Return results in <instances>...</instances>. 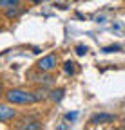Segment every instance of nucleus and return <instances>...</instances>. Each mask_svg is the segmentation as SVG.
<instances>
[{"label":"nucleus","instance_id":"1","mask_svg":"<svg viewBox=\"0 0 125 130\" xmlns=\"http://www.w3.org/2000/svg\"><path fill=\"white\" fill-rule=\"evenodd\" d=\"M4 96H6V101L9 105H33V103L38 101L35 92L24 90V89H11Z\"/></svg>","mask_w":125,"mask_h":130},{"label":"nucleus","instance_id":"14","mask_svg":"<svg viewBox=\"0 0 125 130\" xmlns=\"http://www.w3.org/2000/svg\"><path fill=\"white\" fill-rule=\"evenodd\" d=\"M29 2H33V4H38V2H42V0H29Z\"/></svg>","mask_w":125,"mask_h":130},{"label":"nucleus","instance_id":"7","mask_svg":"<svg viewBox=\"0 0 125 130\" xmlns=\"http://www.w3.org/2000/svg\"><path fill=\"white\" fill-rule=\"evenodd\" d=\"M18 14H20V6H15V7L6 9V16H7V18H17Z\"/></svg>","mask_w":125,"mask_h":130},{"label":"nucleus","instance_id":"11","mask_svg":"<svg viewBox=\"0 0 125 130\" xmlns=\"http://www.w3.org/2000/svg\"><path fill=\"white\" fill-rule=\"evenodd\" d=\"M87 51H89V49H87L85 45H76V54H78V56H85Z\"/></svg>","mask_w":125,"mask_h":130},{"label":"nucleus","instance_id":"4","mask_svg":"<svg viewBox=\"0 0 125 130\" xmlns=\"http://www.w3.org/2000/svg\"><path fill=\"white\" fill-rule=\"evenodd\" d=\"M13 118H17V110L11 108L9 105H0V123L2 121H11Z\"/></svg>","mask_w":125,"mask_h":130},{"label":"nucleus","instance_id":"5","mask_svg":"<svg viewBox=\"0 0 125 130\" xmlns=\"http://www.w3.org/2000/svg\"><path fill=\"white\" fill-rule=\"evenodd\" d=\"M22 0H0V9H9V7H15V6H20Z\"/></svg>","mask_w":125,"mask_h":130},{"label":"nucleus","instance_id":"2","mask_svg":"<svg viewBox=\"0 0 125 130\" xmlns=\"http://www.w3.org/2000/svg\"><path fill=\"white\" fill-rule=\"evenodd\" d=\"M56 65H58V56L56 54H47V56H44L36 61V69L40 72H51L56 69Z\"/></svg>","mask_w":125,"mask_h":130},{"label":"nucleus","instance_id":"8","mask_svg":"<svg viewBox=\"0 0 125 130\" xmlns=\"http://www.w3.org/2000/svg\"><path fill=\"white\" fill-rule=\"evenodd\" d=\"M20 128H25V130H38V128H42V123H40V121H33V123L22 125Z\"/></svg>","mask_w":125,"mask_h":130},{"label":"nucleus","instance_id":"12","mask_svg":"<svg viewBox=\"0 0 125 130\" xmlns=\"http://www.w3.org/2000/svg\"><path fill=\"white\" fill-rule=\"evenodd\" d=\"M76 118H78V112H67L65 114V121H76Z\"/></svg>","mask_w":125,"mask_h":130},{"label":"nucleus","instance_id":"10","mask_svg":"<svg viewBox=\"0 0 125 130\" xmlns=\"http://www.w3.org/2000/svg\"><path fill=\"white\" fill-rule=\"evenodd\" d=\"M121 47L120 45H109V47H103V53H120Z\"/></svg>","mask_w":125,"mask_h":130},{"label":"nucleus","instance_id":"6","mask_svg":"<svg viewBox=\"0 0 125 130\" xmlns=\"http://www.w3.org/2000/svg\"><path fill=\"white\" fill-rule=\"evenodd\" d=\"M64 72H65L67 76H73V74L76 72V63L71 61V60H67V61L64 63Z\"/></svg>","mask_w":125,"mask_h":130},{"label":"nucleus","instance_id":"3","mask_svg":"<svg viewBox=\"0 0 125 130\" xmlns=\"http://www.w3.org/2000/svg\"><path fill=\"white\" fill-rule=\"evenodd\" d=\"M116 121V116H113V114H105V112H100V114H94L89 123L91 125H107V123H114Z\"/></svg>","mask_w":125,"mask_h":130},{"label":"nucleus","instance_id":"9","mask_svg":"<svg viewBox=\"0 0 125 130\" xmlns=\"http://www.w3.org/2000/svg\"><path fill=\"white\" fill-rule=\"evenodd\" d=\"M64 98V89H58V90H53L51 92V100L53 101H60Z\"/></svg>","mask_w":125,"mask_h":130},{"label":"nucleus","instance_id":"13","mask_svg":"<svg viewBox=\"0 0 125 130\" xmlns=\"http://www.w3.org/2000/svg\"><path fill=\"white\" fill-rule=\"evenodd\" d=\"M4 96V87H2V81H0V98Z\"/></svg>","mask_w":125,"mask_h":130}]
</instances>
